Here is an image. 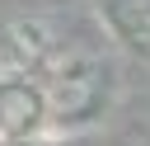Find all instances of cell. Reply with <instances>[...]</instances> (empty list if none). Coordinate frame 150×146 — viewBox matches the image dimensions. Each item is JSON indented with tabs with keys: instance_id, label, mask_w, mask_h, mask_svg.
Returning <instances> with one entry per match:
<instances>
[{
	"instance_id": "obj_1",
	"label": "cell",
	"mask_w": 150,
	"mask_h": 146,
	"mask_svg": "<svg viewBox=\"0 0 150 146\" xmlns=\"http://www.w3.org/2000/svg\"><path fill=\"white\" fill-rule=\"evenodd\" d=\"M0 118L9 127H28L33 122V94L28 89H5L0 94Z\"/></svg>"
}]
</instances>
